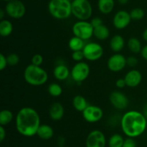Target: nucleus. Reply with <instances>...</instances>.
<instances>
[{"mask_svg":"<svg viewBox=\"0 0 147 147\" xmlns=\"http://www.w3.org/2000/svg\"><path fill=\"white\" fill-rule=\"evenodd\" d=\"M40 125V117L34 108L24 107L17 112L15 118L16 129L23 136L32 137L37 135Z\"/></svg>","mask_w":147,"mask_h":147,"instance_id":"nucleus-1","label":"nucleus"},{"mask_svg":"<svg viewBox=\"0 0 147 147\" xmlns=\"http://www.w3.org/2000/svg\"><path fill=\"white\" fill-rule=\"evenodd\" d=\"M147 119L144 113L136 110H129L123 114L121 120L122 131L127 137L136 138L144 133Z\"/></svg>","mask_w":147,"mask_h":147,"instance_id":"nucleus-2","label":"nucleus"},{"mask_svg":"<svg viewBox=\"0 0 147 147\" xmlns=\"http://www.w3.org/2000/svg\"><path fill=\"white\" fill-rule=\"evenodd\" d=\"M24 78L26 82L32 86H42L48 80V74L41 66L31 63L24 69Z\"/></svg>","mask_w":147,"mask_h":147,"instance_id":"nucleus-3","label":"nucleus"},{"mask_svg":"<svg viewBox=\"0 0 147 147\" xmlns=\"http://www.w3.org/2000/svg\"><path fill=\"white\" fill-rule=\"evenodd\" d=\"M48 11L52 17L57 20H65L72 14L71 1L68 0H50Z\"/></svg>","mask_w":147,"mask_h":147,"instance_id":"nucleus-4","label":"nucleus"},{"mask_svg":"<svg viewBox=\"0 0 147 147\" xmlns=\"http://www.w3.org/2000/svg\"><path fill=\"white\" fill-rule=\"evenodd\" d=\"M72 14L79 20L87 21L90 18L93 13V8L88 0H73Z\"/></svg>","mask_w":147,"mask_h":147,"instance_id":"nucleus-5","label":"nucleus"},{"mask_svg":"<svg viewBox=\"0 0 147 147\" xmlns=\"http://www.w3.org/2000/svg\"><path fill=\"white\" fill-rule=\"evenodd\" d=\"M93 30L94 28L90 22L86 20H79L78 22H76L72 27L74 36L80 37L85 41L93 37Z\"/></svg>","mask_w":147,"mask_h":147,"instance_id":"nucleus-6","label":"nucleus"},{"mask_svg":"<svg viewBox=\"0 0 147 147\" xmlns=\"http://www.w3.org/2000/svg\"><path fill=\"white\" fill-rule=\"evenodd\" d=\"M4 10L9 17L16 20L24 17L26 12L25 6L20 0H12L7 2Z\"/></svg>","mask_w":147,"mask_h":147,"instance_id":"nucleus-7","label":"nucleus"},{"mask_svg":"<svg viewBox=\"0 0 147 147\" xmlns=\"http://www.w3.org/2000/svg\"><path fill=\"white\" fill-rule=\"evenodd\" d=\"M90 71V66L87 63L83 61L77 62L72 68L70 75L75 82L81 83L88 77Z\"/></svg>","mask_w":147,"mask_h":147,"instance_id":"nucleus-8","label":"nucleus"},{"mask_svg":"<svg viewBox=\"0 0 147 147\" xmlns=\"http://www.w3.org/2000/svg\"><path fill=\"white\" fill-rule=\"evenodd\" d=\"M85 59L90 61L99 60L103 55V47L99 43L92 42L86 44L83 50Z\"/></svg>","mask_w":147,"mask_h":147,"instance_id":"nucleus-9","label":"nucleus"},{"mask_svg":"<svg viewBox=\"0 0 147 147\" xmlns=\"http://www.w3.org/2000/svg\"><path fill=\"white\" fill-rule=\"evenodd\" d=\"M106 138L105 134L100 130L90 131L86 140V147H106Z\"/></svg>","mask_w":147,"mask_h":147,"instance_id":"nucleus-10","label":"nucleus"},{"mask_svg":"<svg viewBox=\"0 0 147 147\" xmlns=\"http://www.w3.org/2000/svg\"><path fill=\"white\" fill-rule=\"evenodd\" d=\"M126 65V58L119 53L112 55L107 61L108 69L112 72L121 71L125 69Z\"/></svg>","mask_w":147,"mask_h":147,"instance_id":"nucleus-11","label":"nucleus"},{"mask_svg":"<svg viewBox=\"0 0 147 147\" xmlns=\"http://www.w3.org/2000/svg\"><path fill=\"white\" fill-rule=\"evenodd\" d=\"M103 116V110L96 105H88L83 112V117L85 120L90 123L98 122Z\"/></svg>","mask_w":147,"mask_h":147,"instance_id":"nucleus-12","label":"nucleus"},{"mask_svg":"<svg viewBox=\"0 0 147 147\" xmlns=\"http://www.w3.org/2000/svg\"><path fill=\"white\" fill-rule=\"evenodd\" d=\"M111 104L118 110H124L129 105V99L123 92L113 91L109 96Z\"/></svg>","mask_w":147,"mask_h":147,"instance_id":"nucleus-13","label":"nucleus"},{"mask_svg":"<svg viewBox=\"0 0 147 147\" xmlns=\"http://www.w3.org/2000/svg\"><path fill=\"white\" fill-rule=\"evenodd\" d=\"M131 21L130 13L125 10L117 12L113 19V24L118 30H123L127 27Z\"/></svg>","mask_w":147,"mask_h":147,"instance_id":"nucleus-14","label":"nucleus"},{"mask_svg":"<svg viewBox=\"0 0 147 147\" xmlns=\"http://www.w3.org/2000/svg\"><path fill=\"white\" fill-rule=\"evenodd\" d=\"M126 86L129 87H136L139 86L142 80V75L139 71L136 69H131L127 72L124 77Z\"/></svg>","mask_w":147,"mask_h":147,"instance_id":"nucleus-15","label":"nucleus"},{"mask_svg":"<svg viewBox=\"0 0 147 147\" xmlns=\"http://www.w3.org/2000/svg\"><path fill=\"white\" fill-rule=\"evenodd\" d=\"M64 107L60 102H54L49 110V115L54 121L60 120L64 116Z\"/></svg>","mask_w":147,"mask_h":147,"instance_id":"nucleus-16","label":"nucleus"},{"mask_svg":"<svg viewBox=\"0 0 147 147\" xmlns=\"http://www.w3.org/2000/svg\"><path fill=\"white\" fill-rule=\"evenodd\" d=\"M125 46L124 38L120 35L113 36L110 40V48L115 53H119L123 50Z\"/></svg>","mask_w":147,"mask_h":147,"instance_id":"nucleus-17","label":"nucleus"},{"mask_svg":"<svg viewBox=\"0 0 147 147\" xmlns=\"http://www.w3.org/2000/svg\"><path fill=\"white\" fill-rule=\"evenodd\" d=\"M37 135L42 140H50L54 135V130L50 125L42 124L39 127Z\"/></svg>","mask_w":147,"mask_h":147,"instance_id":"nucleus-18","label":"nucleus"},{"mask_svg":"<svg viewBox=\"0 0 147 147\" xmlns=\"http://www.w3.org/2000/svg\"><path fill=\"white\" fill-rule=\"evenodd\" d=\"M70 72L67 66L65 64H59L55 67L53 75L55 78L59 81H64L68 78Z\"/></svg>","mask_w":147,"mask_h":147,"instance_id":"nucleus-19","label":"nucleus"},{"mask_svg":"<svg viewBox=\"0 0 147 147\" xmlns=\"http://www.w3.org/2000/svg\"><path fill=\"white\" fill-rule=\"evenodd\" d=\"M114 0H98V7L102 14H110L114 8Z\"/></svg>","mask_w":147,"mask_h":147,"instance_id":"nucleus-20","label":"nucleus"},{"mask_svg":"<svg viewBox=\"0 0 147 147\" xmlns=\"http://www.w3.org/2000/svg\"><path fill=\"white\" fill-rule=\"evenodd\" d=\"M110 35V30L104 24L95 27L93 30V36L99 40H105L109 38Z\"/></svg>","mask_w":147,"mask_h":147,"instance_id":"nucleus-21","label":"nucleus"},{"mask_svg":"<svg viewBox=\"0 0 147 147\" xmlns=\"http://www.w3.org/2000/svg\"><path fill=\"white\" fill-rule=\"evenodd\" d=\"M73 108H74L76 110L82 112H83V111L85 110V109L88 106L87 100H86V98L80 95H76V96H75L74 97H73Z\"/></svg>","mask_w":147,"mask_h":147,"instance_id":"nucleus-22","label":"nucleus"},{"mask_svg":"<svg viewBox=\"0 0 147 147\" xmlns=\"http://www.w3.org/2000/svg\"><path fill=\"white\" fill-rule=\"evenodd\" d=\"M85 40L80 38L76 36H73L70 39L68 42V46L70 49L73 51H78V50H83L84 48Z\"/></svg>","mask_w":147,"mask_h":147,"instance_id":"nucleus-23","label":"nucleus"},{"mask_svg":"<svg viewBox=\"0 0 147 147\" xmlns=\"http://www.w3.org/2000/svg\"><path fill=\"white\" fill-rule=\"evenodd\" d=\"M13 24L9 20H3L0 22V35L1 37H8L12 33Z\"/></svg>","mask_w":147,"mask_h":147,"instance_id":"nucleus-24","label":"nucleus"},{"mask_svg":"<svg viewBox=\"0 0 147 147\" xmlns=\"http://www.w3.org/2000/svg\"><path fill=\"white\" fill-rule=\"evenodd\" d=\"M127 46L129 50L133 53H135V54L141 53L142 48H143L142 46V43H141L140 40L136 38V37H131V38H129L127 42Z\"/></svg>","mask_w":147,"mask_h":147,"instance_id":"nucleus-25","label":"nucleus"},{"mask_svg":"<svg viewBox=\"0 0 147 147\" xmlns=\"http://www.w3.org/2000/svg\"><path fill=\"white\" fill-rule=\"evenodd\" d=\"M13 120V113L9 110H2L0 112V125H7L9 124Z\"/></svg>","mask_w":147,"mask_h":147,"instance_id":"nucleus-26","label":"nucleus"},{"mask_svg":"<svg viewBox=\"0 0 147 147\" xmlns=\"http://www.w3.org/2000/svg\"><path fill=\"white\" fill-rule=\"evenodd\" d=\"M123 136L119 133H114L109 138V147H123Z\"/></svg>","mask_w":147,"mask_h":147,"instance_id":"nucleus-27","label":"nucleus"},{"mask_svg":"<svg viewBox=\"0 0 147 147\" xmlns=\"http://www.w3.org/2000/svg\"><path fill=\"white\" fill-rule=\"evenodd\" d=\"M47 91H48V93L51 96L57 97L60 96L62 95V93H63V88L57 83H51L48 86Z\"/></svg>","mask_w":147,"mask_h":147,"instance_id":"nucleus-28","label":"nucleus"},{"mask_svg":"<svg viewBox=\"0 0 147 147\" xmlns=\"http://www.w3.org/2000/svg\"><path fill=\"white\" fill-rule=\"evenodd\" d=\"M129 13H130V16L131 20H136V21L141 20L142 19H143L145 14L144 11L142 8H139V7L133 9Z\"/></svg>","mask_w":147,"mask_h":147,"instance_id":"nucleus-29","label":"nucleus"},{"mask_svg":"<svg viewBox=\"0 0 147 147\" xmlns=\"http://www.w3.org/2000/svg\"><path fill=\"white\" fill-rule=\"evenodd\" d=\"M7 60L9 66H14L19 63V62H20V57L16 53H10V54H9L7 56Z\"/></svg>","mask_w":147,"mask_h":147,"instance_id":"nucleus-30","label":"nucleus"},{"mask_svg":"<svg viewBox=\"0 0 147 147\" xmlns=\"http://www.w3.org/2000/svg\"><path fill=\"white\" fill-rule=\"evenodd\" d=\"M72 59L73 61L76 62L83 61V59H85L84 53L83 50H78V51H73L72 53Z\"/></svg>","mask_w":147,"mask_h":147,"instance_id":"nucleus-31","label":"nucleus"},{"mask_svg":"<svg viewBox=\"0 0 147 147\" xmlns=\"http://www.w3.org/2000/svg\"><path fill=\"white\" fill-rule=\"evenodd\" d=\"M32 64L40 66L43 63V57L40 54H34L31 59Z\"/></svg>","mask_w":147,"mask_h":147,"instance_id":"nucleus-32","label":"nucleus"},{"mask_svg":"<svg viewBox=\"0 0 147 147\" xmlns=\"http://www.w3.org/2000/svg\"><path fill=\"white\" fill-rule=\"evenodd\" d=\"M123 147H136V142L134 138L128 137L123 141Z\"/></svg>","mask_w":147,"mask_h":147,"instance_id":"nucleus-33","label":"nucleus"},{"mask_svg":"<svg viewBox=\"0 0 147 147\" xmlns=\"http://www.w3.org/2000/svg\"><path fill=\"white\" fill-rule=\"evenodd\" d=\"M126 63L128 66L130 67H135L137 66L139 61H138V59L134 56H129L126 59Z\"/></svg>","mask_w":147,"mask_h":147,"instance_id":"nucleus-34","label":"nucleus"},{"mask_svg":"<svg viewBox=\"0 0 147 147\" xmlns=\"http://www.w3.org/2000/svg\"><path fill=\"white\" fill-rule=\"evenodd\" d=\"M8 65L7 60V56L4 54L1 53L0 54V70L3 71L6 69L7 66Z\"/></svg>","mask_w":147,"mask_h":147,"instance_id":"nucleus-35","label":"nucleus"},{"mask_svg":"<svg viewBox=\"0 0 147 147\" xmlns=\"http://www.w3.org/2000/svg\"><path fill=\"white\" fill-rule=\"evenodd\" d=\"M90 24H92V26L93 27V28H95V27H98V26H100L102 25L103 24V20H101V19L100 18V17H94V18L92 19L91 20H90Z\"/></svg>","mask_w":147,"mask_h":147,"instance_id":"nucleus-36","label":"nucleus"},{"mask_svg":"<svg viewBox=\"0 0 147 147\" xmlns=\"http://www.w3.org/2000/svg\"><path fill=\"white\" fill-rule=\"evenodd\" d=\"M116 86H117L119 89H122L124 86H126V81H125L124 78L123 79H117V81L116 82Z\"/></svg>","mask_w":147,"mask_h":147,"instance_id":"nucleus-37","label":"nucleus"},{"mask_svg":"<svg viewBox=\"0 0 147 147\" xmlns=\"http://www.w3.org/2000/svg\"><path fill=\"white\" fill-rule=\"evenodd\" d=\"M6 138V130L3 125H0V142H2Z\"/></svg>","mask_w":147,"mask_h":147,"instance_id":"nucleus-38","label":"nucleus"},{"mask_svg":"<svg viewBox=\"0 0 147 147\" xmlns=\"http://www.w3.org/2000/svg\"><path fill=\"white\" fill-rule=\"evenodd\" d=\"M141 54H142V58L145 60L147 61V45L144 46L142 49V51H141Z\"/></svg>","mask_w":147,"mask_h":147,"instance_id":"nucleus-39","label":"nucleus"},{"mask_svg":"<svg viewBox=\"0 0 147 147\" xmlns=\"http://www.w3.org/2000/svg\"><path fill=\"white\" fill-rule=\"evenodd\" d=\"M6 14L5 10H4L1 9V10H0V20H4V14Z\"/></svg>","mask_w":147,"mask_h":147,"instance_id":"nucleus-40","label":"nucleus"},{"mask_svg":"<svg viewBox=\"0 0 147 147\" xmlns=\"http://www.w3.org/2000/svg\"><path fill=\"white\" fill-rule=\"evenodd\" d=\"M142 37H143V39L145 40V41L147 42V28L144 30V31L143 32V34H142Z\"/></svg>","mask_w":147,"mask_h":147,"instance_id":"nucleus-41","label":"nucleus"},{"mask_svg":"<svg viewBox=\"0 0 147 147\" xmlns=\"http://www.w3.org/2000/svg\"><path fill=\"white\" fill-rule=\"evenodd\" d=\"M143 113H144V116L146 117V118L147 119V103L146 104V105H145L144 108Z\"/></svg>","mask_w":147,"mask_h":147,"instance_id":"nucleus-42","label":"nucleus"},{"mask_svg":"<svg viewBox=\"0 0 147 147\" xmlns=\"http://www.w3.org/2000/svg\"><path fill=\"white\" fill-rule=\"evenodd\" d=\"M118 1H119V2L121 4H127L129 0H118Z\"/></svg>","mask_w":147,"mask_h":147,"instance_id":"nucleus-43","label":"nucleus"},{"mask_svg":"<svg viewBox=\"0 0 147 147\" xmlns=\"http://www.w3.org/2000/svg\"><path fill=\"white\" fill-rule=\"evenodd\" d=\"M3 1H7V2H9V1H12V0H3Z\"/></svg>","mask_w":147,"mask_h":147,"instance_id":"nucleus-44","label":"nucleus"},{"mask_svg":"<svg viewBox=\"0 0 147 147\" xmlns=\"http://www.w3.org/2000/svg\"><path fill=\"white\" fill-rule=\"evenodd\" d=\"M59 147H65V146H59Z\"/></svg>","mask_w":147,"mask_h":147,"instance_id":"nucleus-45","label":"nucleus"},{"mask_svg":"<svg viewBox=\"0 0 147 147\" xmlns=\"http://www.w3.org/2000/svg\"><path fill=\"white\" fill-rule=\"evenodd\" d=\"M68 1H73V0H68Z\"/></svg>","mask_w":147,"mask_h":147,"instance_id":"nucleus-46","label":"nucleus"}]
</instances>
